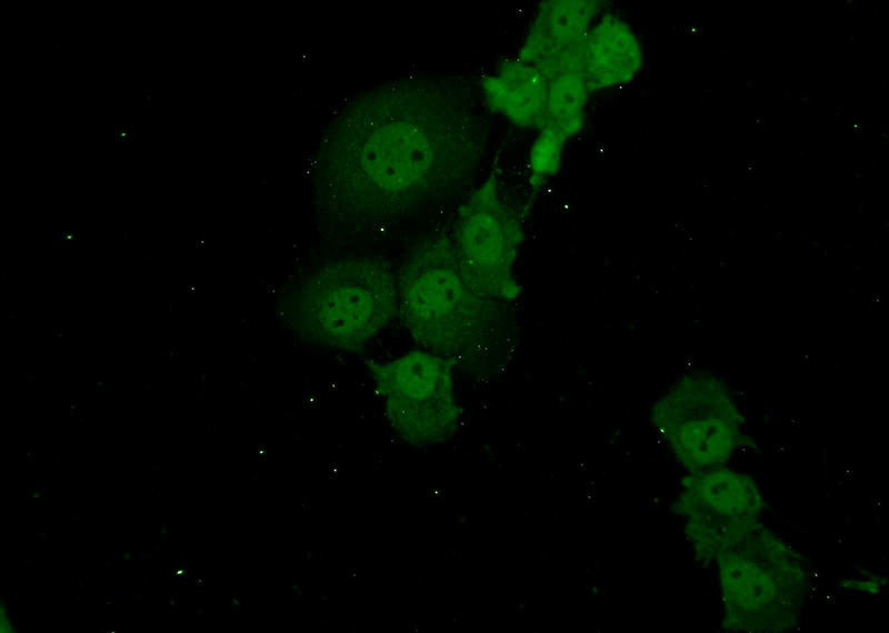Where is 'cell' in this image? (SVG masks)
<instances>
[{
	"mask_svg": "<svg viewBox=\"0 0 889 633\" xmlns=\"http://www.w3.org/2000/svg\"><path fill=\"white\" fill-rule=\"evenodd\" d=\"M470 122L455 88L403 78L350 100L316 155L313 204L333 234L361 235L419 212L463 177Z\"/></svg>",
	"mask_w": 889,
	"mask_h": 633,
	"instance_id": "1",
	"label": "cell"
},
{
	"mask_svg": "<svg viewBox=\"0 0 889 633\" xmlns=\"http://www.w3.org/2000/svg\"><path fill=\"white\" fill-rule=\"evenodd\" d=\"M398 316L426 351L476 375L508 361L513 307L492 295L465 265L450 233L423 237L397 272Z\"/></svg>",
	"mask_w": 889,
	"mask_h": 633,
	"instance_id": "2",
	"label": "cell"
},
{
	"mask_svg": "<svg viewBox=\"0 0 889 633\" xmlns=\"http://www.w3.org/2000/svg\"><path fill=\"white\" fill-rule=\"evenodd\" d=\"M398 279L380 257L328 260L298 281L278 304L282 325L299 340L340 352H358L398 316Z\"/></svg>",
	"mask_w": 889,
	"mask_h": 633,
	"instance_id": "3",
	"label": "cell"
},
{
	"mask_svg": "<svg viewBox=\"0 0 889 633\" xmlns=\"http://www.w3.org/2000/svg\"><path fill=\"white\" fill-rule=\"evenodd\" d=\"M716 563L728 630L781 632L799 620L809 571L800 553L771 529L759 522Z\"/></svg>",
	"mask_w": 889,
	"mask_h": 633,
	"instance_id": "4",
	"label": "cell"
},
{
	"mask_svg": "<svg viewBox=\"0 0 889 633\" xmlns=\"http://www.w3.org/2000/svg\"><path fill=\"white\" fill-rule=\"evenodd\" d=\"M650 424L689 473L725 465L742 440L745 418L729 381L711 369L686 370L651 405Z\"/></svg>",
	"mask_w": 889,
	"mask_h": 633,
	"instance_id": "5",
	"label": "cell"
},
{
	"mask_svg": "<svg viewBox=\"0 0 889 633\" xmlns=\"http://www.w3.org/2000/svg\"><path fill=\"white\" fill-rule=\"evenodd\" d=\"M367 372L391 430L413 445L450 440L461 424L455 365L423 349L387 360L369 359Z\"/></svg>",
	"mask_w": 889,
	"mask_h": 633,
	"instance_id": "6",
	"label": "cell"
},
{
	"mask_svg": "<svg viewBox=\"0 0 889 633\" xmlns=\"http://www.w3.org/2000/svg\"><path fill=\"white\" fill-rule=\"evenodd\" d=\"M465 265L492 295L515 307L522 293L517 273L527 235L523 207L491 175L458 207L449 232Z\"/></svg>",
	"mask_w": 889,
	"mask_h": 633,
	"instance_id": "7",
	"label": "cell"
},
{
	"mask_svg": "<svg viewBox=\"0 0 889 633\" xmlns=\"http://www.w3.org/2000/svg\"><path fill=\"white\" fill-rule=\"evenodd\" d=\"M762 494L752 478L725 465L689 473L675 510L696 556L718 557L760 522Z\"/></svg>",
	"mask_w": 889,
	"mask_h": 633,
	"instance_id": "8",
	"label": "cell"
},
{
	"mask_svg": "<svg viewBox=\"0 0 889 633\" xmlns=\"http://www.w3.org/2000/svg\"><path fill=\"white\" fill-rule=\"evenodd\" d=\"M603 9L602 2L596 0L541 2L515 57L536 67L548 80L568 71L583 72V43Z\"/></svg>",
	"mask_w": 889,
	"mask_h": 633,
	"instance_id": "9",
	"label": "cell"
},
{
	"mask_svg": "<svg viewBox=\"0 0 889 633\" xmlns=\"http://www.w3.org/2000/svg\"><path fill=\"white\" fill-rule=\"evenodd\" d=\"M643 67V49L632 27L619 14L602 10L583 43L582 70L592 92L631 83Z\"/></svg>",
	"mask_w": 889,
	"mask_h": 633,
	"instance_id": "10",
	"label": "cell"
},
{
	"mask_svg": "<svg viewBox=\"0 0 889 633\" xmlns=\"http://www.w3.org/2000/svg\"><path fill=\"white\" fill-rule=\"evenodd\" d=\"M486 105L512 125L538 130L545 120L549 83L536 67L515 56L480 80Z\"/></svg>",
	"mask_w": 889,
	"mask_h": 633,
	"instance_id": "11",
	"label": "cell"
},
{
	"mask_svg": "<svg viewBox=\"0 0 889 633\" xmlns=\"http://www.w3.org/2000/svg\"><path fill=\"white\" fill-rule=\"evenodd\" d=\"M548 83L547 109L540 128L553 130L570 141L583 129L591 91L582 71L560 73Z\"/></svg>",
	"mask_w": 889,
	"mask_h": 633,
	"instance_id": "12",
	"label": "cell"
},
{
	"mask_svg": "<svg viewBox=\"0 0 889 633\" xmlns=\"http://www.w3.org/2000/svg\"><path fill=\"white\" fill-rule=\"evenodd\" d=\"M568 140L548 128H540L531 142L527 167L529 181L540 188L561 169Z\"/></svg>",
	"mask_w": 889,
	"mask_h": 633,
	"instance_id": "13",
	"label": "cell"
}]
</instances>
